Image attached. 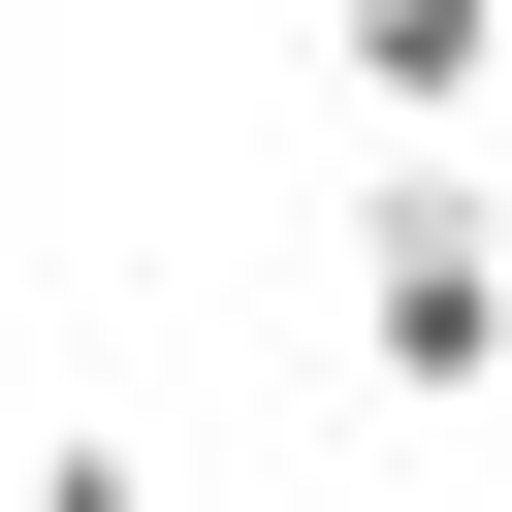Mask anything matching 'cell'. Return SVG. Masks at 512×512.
Segmentation results:
<instances>
[{"instance_id": "cell-3", "label": "cell", "mask_w": 512, "mask_h": 512, "mask_svg": "<svg viewBox=\"0 0 512 512\" xmlns=\"http://www.w3.org/2000/svg\"><path fill=\"white\" fill-rule=\"evenodd\" d=\"M0 512H192V480H160V448H96V416H64V448H32V480H0Z\"/></svg>"}, {"instance_id": "cell-2", "label": "cell", "mask_w": 512, "mask_h": 512, "mask_svg": "<svg viewBox=\"0 0 512 512\" xmlns=\"http://www.w3.org/2000/svg\"><path fill=\"white\" fill-rule=\"evenodd\" d=\"M320 64L384 128H512V0H320Z\"/></svg>"}, {"instance_id": "cell-4", "label": "cell", "mask_w": 512, "mask_h": 512, "mask_svg": "<svg viewBox=\"0 0 512 512\" xmlns=\"http://www.w3.org/2000/svg\"><path fill=\"white\" fill-rule=\"evenodd\" d=\"M0 160H32V96H0Z\"/></svg>"}, {"instance_id": "cell-1", "label": "cell", "mask_w": 512, "mask_h": 512, "mask_svg": "<svg viewBox=\"0 0 512 512\" xmlns=\"http://www.w3.org/2000/svg\"><path fill=\"white\" fill-rule=\"evenodd\" d=\"M352 352H384V416H512V160L480 128H416L352 192Z\"/></svg>"}]
</instances>
